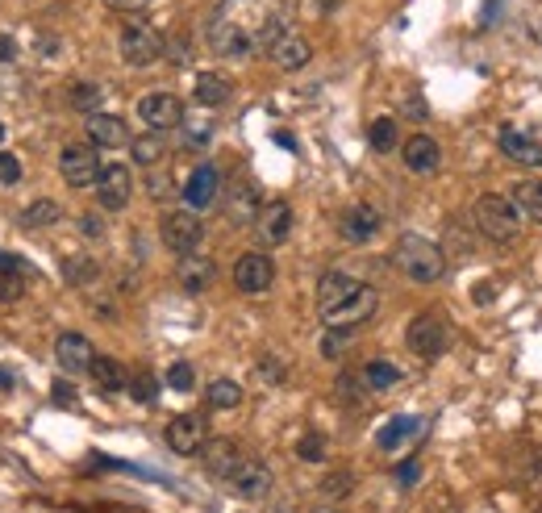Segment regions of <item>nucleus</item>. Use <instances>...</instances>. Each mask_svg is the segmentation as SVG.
Segmentation results:
<instances>
[{
	"label": "nucleus",
	"mask_w": 542,
	"mask_h": 513,
	"mask_svg": "<svg viewBox=\"0 0 542 513\" xmlns=\"http://www.w3.org/2000/svg\"><path fill=\"white\" fill-rule=\"evenodd\" d=\"M297 13V0H221L209 17V46L217 59H251L267 51Z\"/></svg>",
	"instance_id": "f257e3e1"
},
{
	"label": "nucleus",
	"mask_w": 542,
	"mask_h": 513,
	"mask_svg": "<svg viewBox=\"0 0 542 513\" xmlns=\"http://www.w3.org/2000/svg\"><path fill=\"white\" fill-rule=\"evenodd\" d=\"M393 264L405 272L413 284H438V280L447 276V255L438 250V242L421 234H401L393 250Z\"/></svg>",
	"instance_id": "f03ea898"
},
{
	"label": "nucleus",
	"mask_w": 542,
	"mask_h": 513,
	"mask_svg": "<svg viewBox=\"0 0 542 513\" xmlns=\"http://www.w3.org/2000/svg\"><path fill=\"white\" fill-rule=\"evenodd\" d=\"M475 225H480V234L488 242H501V247H514L517 238H522V213L501 193H484L475 201Z\"/></svg>",
	"instance_id": "7ed1b4c3"
},
{
	"label": "nucleus",
	"mask_w": 542,
	"mask_h": 513,
	"mask_svg": "<svg viewBox=\"0 0 542 513\" xmlns=\"http://www.w3.org/2000/svg\"><path fill=\"white\" fill-rule=\"evenodd\" d=\"M159 234H163V247L167 250H176V255H192V250L201 247V238H204L201 213H192V209H171V213H163Z\"/></svg>",
	"instance_id": "20e7f679"
},
{
	"label": "nucleus",
	"mask_w": 542,
	"mask_h": 513,
	"mask_svg": "<svg viewBox=\"0 0 542 513\" xmlns=\"http://www.w3.org/2000/svg\"><path fill=\"white\" fill-rule=\"evenodd\" d=\"M405 343L413 355H421V359H438V355L450 347V326L438 318V313H418V318L409 321Z\"/></svg>",
	"instance_id": "39448f33"
},
{
	"label": "nucleus",
	"mask_w": 542,
	"mask_h": 513,
	"mask_svg": "<svg viewBox=\"0 0 542 513\" xmlns=\"http://www.w3.org/2000/svg\"><path fill=\"white\" fill-rule=\"evenodd\" d=\"M59 176L71 188H92L96 176H100V154H96L92 142H68L59 154Z\"/></svg>",
	"instance_id": "423d86ee"
},
{
	"label": "nucleus",
	"mask_w": 542,
	"mask_h": 513,
	"mask_svg": "<svg viewBox=\"0 0 542 513\" xmlns=\"http://www.w3.org/2000/svg\"><path fill=\"white\" fill-rule=\"evenodd\" d=\"M122 59L130 67H150L163 59V34L147 21H130L122 29Z\"/></svg>",
	"instance_id": "0eeeda50"
},
{
	"label": "nucleus",
	"mask_w": 542,
	"mask_h": 513,
	"mask_svg": "<svg viewBox=\"0 0 542 513\" xmlns=\"http://www.w3.org/2000/svg\"><path fill=\"white\" fill-rule=\"evenodd\" d=\"M376 309H379V292L371 288V284H363L351 301H342L339 309L322 313V321L330 326V330H355V326H363V321L376 318Z\"/></svg>",
	"instance_id": "6e6552de"
},
{
	"label": "nucleus",
	"mask_w": 542,
	"mask_h": 513,
	"mask_svg": "<svg viewBox=\"0 0 542 513\" xmlns=\"http://www.w3.org/2000/svg\"><path fill=\"white\" fill-rule=\"evenodd\" d=\"M130 196H134V176H130V167L100 163V176H96V201H100V209L122 213V209L130 205Z\"/></svg>",
	"instance_id": "1a4fd4ad"
},
{
	"label": "nucleus",
	"mask_w": 542,
	"mask_h": 513,
	"mask_svg": "<svg viewBox=\"0 0 542 513\" xmlns=\"http://www.w3.org/2000/svg\"><path fill=\"white\" fill-rule=\"evenodd\" d=\"M234 284H238V292H267L271 284H275V264H271L267 250H246V255H238V264H234Z\"/></svg>",
	"instance_id": "9d476101"
},
{
	"label": "nucleus",
	"mask_w": 542,
	"mask_h": 513,
	"mask_svg": "<svg viewBox=\"0 0 542 513\" xmlns=\"http://www.w3.org/2000/svg\"><path fill=\"white\" fill-rule=\"evenodd\" d=\"M217 201H221V171H217L213 163H201L188 180H184V209L204 213V209H213Z\"/></svg>",
	"instance_id": "9b49d317"
},
{
	"label": "nucleus",
	"mask_w": 542,
	"mask_h": 513,
	"mask_svg": "<svg viewBox=\"0 0 542 513\" xmlns=\"http://www.w3.org/2000/svg\"><path fill=\"white\" fill-rule=\"evenodd\" d=\"M255 234L263 247H284L288 234H292V205L288 201H271V205H259L255 213Z\"/></svg>",
	"instance_id": "f8f14e48"
},
{
	"label": "nucleus",
	"mask_w": 542,
	"mask_h": 513,
	"mask_svg": "<svg viewBox=\"0 0 542 513\" xmlns=\"http://www.w3.org/2000/svg\"><path fill=\"white\" fill-rule=\"evenodd\" d=\"M267 59L275 63L280 71H300V67H309V59H313V46L305 34H297V29L288 26L284 34H275L267 46Z\"/></svg>",
	"instance_id": "ddd939ff"
},
{
	"label": "nucleus",
	"mask_w": 542,
	"mask_h": 513,
	"mask_svg": "<svg viewBox=\"0 0 542 513\" xmlns=\"http://www.w3.org/2000/svg\"><path fill=\"white\" fill-rule=\"evenodd\" d=\"M54 359H59V367H63L68 375H84L88 367H92V359H96L92 338L80 334V330L59 334V343H54Z\"/></svg>",
	"instance_id": "4468645a"
},
{
	"label": "nucleus",
	"mask_w": 542,
	"mask_h": 513,
	"mask_svg": "<svg viewBox=\"0 0 542 513\" xmlns=\"http://www.w3.org/2000/svg\"><path fill=\"white\" fill-rule=\"evenodd\" d=\"M138 117L150 125V130H171V125L184 122V105H179L176 92H147L138 100Z\"/></svg>",
	"instance_id": "2eb2a0df"
},
{
	"label": "nucleus",
	"mask_w": 542,
	"mask_h": 513,
	"mask_svg": "<svg viewBox=\"0 0 542 513\" xmlns=\"http://www.w3.org/2000/svg\"><path fill=\"white\" fill-rule=\"evenodd\" d=\"M384 230V213H379L371 201H359V205L347 209V217H342V238L351 242V247H363L371 238Z\"/></svg>",
	"instance_id": "dca6fc26"
},
{
	"label": "nucleus",
	"mask_w": 542,
	"mask_h": 513,
	"mask_svg": "<svg viewBox=\"0 0 542 513\" xmlns=\"http://www.w3.org/2000/svg\"><path fill=\"white\" fill-rule=\"evenodd\" d=\"M209 438V426H204L201 414H179L167 422V446L176 451V455H196Z\"/></svg>",
	"instance_id": "f3484780"
},
{
	"label": "nucleus",
	"mask_w": 542,
	"mask_h": 513,
	"mask_svg": "<svg viewBox=\"0 0 542 513\" xmlns=\"http://www.w3.org/2000/svg\"><path fill=\"white\" fill-rule=\"evenodd\" d=\"M230 488L243 501H263L271 493V468L267 463H259V459H243L230 476Z\"/></svg>",
	"instance_id": "a211bd4d"
},
{
	"label": "nucleus",
	"mask_w": 542,
	"mask_h": 513,
	"mask_svg": "<svg viewBox=\"0 0 542 513\" xmlns=\"http://www.w3.org/2000/svg\"><path fill=\"white\" fill-rule=\"evenodd\" d=\"M359 288H363V280L347 276V272H325V276L317 280V313H330V309H339L342 301H351Z\"/></svg>",
	"instance_id": "6ab92c4d"
},
{
	"label": "nucleus",
	"mask_w": 542,
	"mask_h": 513,
	"mask_svg": "<svg viewBox=\"0 0 542 513\" xmlns=\"http://www.w3.org/2000/svg\"><path fill=\"white\" fill-rule=\"evenodd\" d=\"M201 455H204V468H209V476H217V480H230L234 468L243 463V451H238L230 438H204Z\"/></svg>",
	"instance_id": "aec40b11"
},
{
	"label": "nucleus",
	"mask_w": 542,
	"mask_h": 513,
	"mask_svg": "<svg viewBox=\"0 0 542 513\" xmlns=\"http://www.w3.org/2000/svg\"><path fill=\"white\" fill-rule=\"evenodd\" d=\"M401 154H405V167L409 171H418V176H430V171H438V163H442V151H438V142H434L430 134H413V138H405Z\"/></svg>",
	"instance_id": "412c9836"
},
{
	"label": "nucleus",
	"mask_w": 542,
	"mask_h": 513,
	"mask_svg": "<svg viewBox=\"0 0 542 513\" xmlns=\"http://www.w3.org/2000/svg\"><path fill=\"white\" fill-rule=\"evenodd\" d=\"M501 154L505 159H514L522 167H542V142L522 134V130H501Z\"/></svg>",
	"instance_id": "4be33fe9"
},
{
	"label": "nucleus",
	"mask_w": 542,
	"mask_h": 513,
	"mask_svg": "<svg viewBox=\"0 0 542 513\" xmlns=\"http://www.w3.org/2000/svg\"><path fill=\"white\" fill-rule=\"evenodd\" d=\"M88 138H92V146H113L117 151V146L130 142V130L113 113H88Z\"/></svg>",
	"instance_id": "5701e85b"
},
{
	"label": "nucleus",
	"mask_w": 542,
	"mask_h": 513,
	"mask_svg": "<svg viewBox=\"0 0 542 513\" xmlns=\"http://www.w3.org/2000/svg\"><path fill=\"white\" fill-rule=\"evenodd\" d=\"M192 97L201 100L204 109H221V105L234 97V83L226 80V75H217V71H201L196 83H192Z\"/></svg>",
	"instance_id": "b1692460"
},
{
	"label": "nucleus",
	"mask_w": 542,
	"mask_h": 513,
	"mask_svg": "<svg viewBox=\"0 0 542 513\" xmlns=\"http://www.w3.org/2000/svg\"><path fill=\"white\" fill-rule=\"evenodd\" d=\"M213 276H217V264L213 259H204V255H179V284L188 292H204L209 284H213Z\"/></svg>",
	"instance_id": "393cba45"
},
{
	"label": "nucleus",
	"mask_w": 542,
	"mask_h": 513,
	"mask_svg": "<svg viewBox=\"0 0 542 513\" xmlns=\"http://www.w3.org/2000/svg\"><path fill=\"white\" fill-rule=\"evenodd\" d=\"M26 292V264L13 255H0V305H13Z\"/></svg>",
	"instance_id": "a878e982"
},
{
	"label": "nucleus",
	"mask_w": 542,
	"mask_h": 513,
	"mask_svg": "<svg viewBox=\"0 0 542 513\" xmlns=\"http://www.w3.org/2000/svg\"><path fill=\"white\" fill-rule=\"evenodd\" d=\"M509 201L517 205V213H522V217H530V222L542 225V180H517Z\"/></svg>",
	"instance_id": "bb28decb"
},
{
	"label": "nucleus",
	"mask_w": 542,
	"mask_h": 513,
	"mask_svg": "<svg viewBox=\"0 0 542 513\" xmlns=\"http://www.w3.org/2000/svg\"><path fill=\"white\" fill-rule=\"evenodd\" d=\"M88 375H92L105 392H125V380H130V372H125L117 359H108V355H96L92 367H88Z\"/></svg>",
	"instance_id": "cd10ccee"
},
{
	"label": "nucleus",
	"mask_w": 542,
	"mask_h": 513,
	"mask_svg": "<svg viewBox=\"0 0 542 513\" xmlns=\"http://www.w3.org/2000/svg\"><path fill=\"white\" fill-rule=\"evenodd\" d=\"M63 217V209H59V201H51V196H34L21 213H17V222L29 225V230H38V225H54Z\"/></svg>",
	"instance_id": "c85d7f7f"
},
{
	"label": "nucleus",
	"mask_w": 542,
	"mask_h": 513,
	"mask_svg": "<svg viewBox=\"0 0 542 513\" xmlns=\"http://www.w3.org/2000/svg\"><path fill=\"white\" fill-rule=\"evenodd\" d=\"M226 213H230V222H251L259 213V193L251 188L246 180H238L230 188V201H226Z\"/></svg>",
	"instance_id": "c756f323"
},
{
	"label": "nucleus",
	"mask_w": 542,
	"mask_h": 513,
	"mask_svg": "<svg viewBox=\"0 0 542 513\" xmlns=\"http://www.w3.org/2000/svg\"><path fill=\"white\" fill-rule=\"evenodd\" d=\"M421 430V417H393V422H388V426H384V430H379V438L376 443L384 446V451H396V446L401 443H409V438H413V434Z\"/></svg>",
	"instance_id": "7c9ffc66"
},
{
	"label": "nucleus",
	"mask_w": 542,
	"mask_h": 513,
	"mask_svg": "<svg viewBox=\"0 0 542 513\" xmlns=\"http://www.w3.org/2000/svg\"><path fill=\"white\" fill-rule=\"evenodd\" d=\"M359 380H363V389L384 392V389H393L396 380H401V367H396V363H388V359H371L363 367V375H359Z\"/></svg>",
	"instance_id": "2f4dec72"
},
{
	"label": "nucleus",
	"mask_w": 542,
	"mask_h": 513,
	"mask_svg": "<svg viewBox=\"0 0 542 513\" xmlns=\"http://www.w3.org/2000/svg\"><path fill=\"white\" fill-rule=\"evenodd\" d=\"M367 142H371V151H379V154L396 151V117H376V122L367 125Z\"/></svg>",
	"instance_id": "473e14b6"
},
{
	"label": "nucleus",
	"mask_w": 542,
	"mask_h": 513,
	"mask_svg": "<svg viewBox=\"0 0 542 513\" xmlns=\"http://www.w3.org/2000/svg\"><path fill=\"white\" fill-rule=\"evenodd\" d=\"M100 276V264H96L92 255H76V259H68V264H63V280H68V284H76V288H84V284H92V280Z\"/></svg>",
	"instance_id": "72a5a7b5"
},
{
	"label": "nucleus",
	"mask_w": 542,
	"mask_h": 513,
	"mask_svg": "<svg viewBox=\"0 0 542 513\" xmlns=\"http://www.w3.org/2000/svg\"><path fill=\"white\" fill-rule=\"evenodd\" d=\"M204 397H209L213 409H238V405H243V384H234V380H213Z\"/></svg>",
	"instance_id": "f704fd0d"
},
{
	"label": "nucleus",
	"mask_w": 542,
	"mask_h": 513,
	"mask_svg": "<svg viewBox=\"0 0 542 513\" xmlns=\"http://www.w3.org/2000/svg\"><path fill=\"white\" fill-rule=\"evenodd\" d=\"M130 154H134L138 167H155L163 159V134H142V138L130 142Z\"/></svg>",
	"instance_id": "c9c22d12"
},
{
	"label": "nucleus",
	"mask_w": 542,
	"mask_h": 513,
	"mask_svg": "<svg viewBox=\"0 0 542 513\" xmlns=\"http://www.w3.org/2000/svg\"><path fill=\"white\" fill-rule=\"evenodd\" d=\"M125 392H130L138 405H155V397H159V380H155L150 372H134L130 380H125Z\"/></svg>",
	"instance_id": "e433bc0d"
},
{
	"label": "nucleus",
	"mask_w": 542,
	"mask_h": 513,
	"mask_svg": "<svg viewBox=\"0 0 542 513\" xmlns=\"http://www.w3.org/2000/svg\"><path fill=\"white\" fill-rule=\"evenodd\" d=\"M317 488H322V497L330 501V505H339V501L355 488V476H351V472H325V476H322V485H317Z\"/></svg>",
	"instance_id": "4c0bfd02"
},
{
	"label": "nucleus",
	"mask_w": 542,
	"mask_h": 513,
	"mask_svg": "<svg viewBox=\"0 0 542 513\" xmlns=\"http://www.w3.org/2000/svg\"><path fill=\"white\" fill-rule=\"evenodd\" d=\"M167 389H176V392H192L196 389V367H192V363H171V367H167Z\"/></svg>",
	"instance_id": "58836bf2"
},
{
	"label": "nucleus",
	"mask_w": 542,
	"mask_h": 513,
	"mask_svg": "<svg viewBox=\"0 0 542 513\" xmlns=\"http://www.w3.org/2000/svg\"><path fill=\"white\" fill-rule=\"evenodd\" d=\"M71 105L80 113H96V105H100V88L96 83H76L71 88Z\"/></svg>",
	"instance_id": "ea45409f"
},
{
	"label": "nucleus",
	"mask_w": 542,
	"mask_h": 513,
	"mask_svg": "<svg viewBox=\"0 0 542 513\" xmlns=\"http://www.w3.org/2000/svg\"><path fill=\"white\" fill-rule=\"evenodd\" d=\"M297 455L305 459V463H322L325 459V438L322 434H305V438L297 443Z\"/></svg>",
	"instance_id": "a19ab883"
},
{
	"label": "nucleus",
	"mask_w": 542,
	"mask_h": 513,
	"mask_svg": "<svg viewBox=\"0 0 542 513\" xmlns=\"http://www.w3.org/2000/svg\"><path fill=\"white\" fill-rule=\"evenodd\" d=\"M259 375H263L267 384H284V380H288V367L275 359V355H263V359H259Z\"/></svg>",
	"instance_id": "79ce46f5"
},
{
	"label": "nucleus",
	"mask_w": 542,
	"mask_h": 513,
	"mask_svg": "<svg viewBox=\"0 0 542 513\" xmlns=\"http://www.w3.org/2000/svg\"><path fill=\"white\" fill-rule=\"evenodd\" d=\"M17 180H21V159L0 151V184H17Z\"/></svg>",
	"instance_id": "37998d69"
},
{
	"label": "nucleus",
	"mask_w": 542,
	"mask_h": 513,
	"mask_svg": "<svg viewBox=\"0 0 542 513\" xmlns=\"http://www.w3.org/2000/svg\"><path fill=\"white\" fill-rule=\"evenodd\" d=\"M396 480H401V485H418V480H421V463H418V459H405V463H401V472H396Z\"/></svg>",
	"instance_id": "c03bdc74"
},
{
	"label": "nucleus",
	"mask_w": 542,
	"mask_h": 513,
	"mask_svg": "<svg viewBox=\"0 0 542 513\" xmlns=\"http://www.w3.org/2000/svg\"><path fill=\"white\" fill-rule=\"evenodd\" d=\"M108 9H117V13H147L150 9V0H108Z\"/></svg>",
	"instance_id": "a18cd8bd"
},
{
	"label": "nucleus",
	"mask_w": 542,
	"mask_h": 513,
	"mask_svg": "<svg viewBox=\"0 0 542 513\" xmlns=\"http://www.w3.org/2000/svg\"><path fill=\"white\" fill-rule=\"evenodd\" d=\"M155 176L147 180V188H150V196H167V176H159V167H150Z\"/></svg>",
	"instance_id": "49530a36"
},
{
	"label": "nucleus",
	"mask_w": 542,
	"mask_h": 513,
	"mask_svg": "<svg viewBox=\"0 0 542 513\" xmlns=\"http://www.w3.org/2000/svg\"><path fill=\"white\" fill-rule=\"evenodd\" d=\"M209 142V125H188V146H204Z\"/></svg>",
	"instance_id": "de8ad7c7"
},
{
	"label": "nucleus",
	"mask_w": 542,
	"mask_h": 513,
	"mask_svg": "<svg viewBox=\"0 0 542 513\" xmlns=\"http://www.w3.org/2000/svg\"><path fill=\"white\" fill-rule=\"evenodd\" d=\"M9 59H13V38L0 34V63H9Z\"/></svg>",
	"instance_id": "09e8293b"
},
{
	"label": "nucleus",
	"mask_w": 542,
	"mask_h": 513,
	"mask_svg": "<svg viewBox=\"0 0 542 513\" xmlns=\"http://www.w3.org/2000/svg\"><path fill=\"white\" fill-rule=\"evenodd\" d=\"M80 230H84V234H88V238H100V222H96V217H84V222H80Z\"/></svg>",
	"instance_id": "8fccbe9b"
},
{
	"label": "nucleus",
	"mask_w": 542,
	"mask_h": 513,
	"mask_svg": "<svg viewBox=\"0 0 542 513\" xmlns=\"http://www.w3.org/2000/svg\"><path fill=\"white\" fill-rule=\"evenodd\" d=\"M0 389H13V375L4 372V367H0Z\"/></svg>",
	"instance_id": "3c124183"
},
{
	"label": "nucleus",
	"mask_w": 542,
	"mask_h": 513,
	"mask_svg": "<svg viewBox=\"0 0 542 513\" xmlns=\"http://www.w3.org/2000/svg\"><path fill=\"white\" fill-rule=\"evenodd\" d=\"M330 9H339V0H322V13H330Z\"/></svg>",
	"instance_id": "603ef678"
},
{
	"label": "nucleus",
	"mask_w": 542,
	"mask_h": 513,
	"mask_svg": "<svg viewBox=\"0 0 542 513\" xmlns=\"http://www.w3.org/2000/svg\"><path fill=\"white\" fill-rule=\"evenodd\" d=\"M317 513H342V509H339V505H330V501H325V505H322Z\"/></svg>",
	"instance_id": "864d4df0"
},
{
	"label": "nucleus",
	"mask_w": 542,
	"mask_h": 513,
	"mask_svg": "<svg viewBox=\"0 0 542 513\" xmlns=\"http://www.w3.org/2000/svg\"><path fill=\"white\" fill-rule=\"evenodd\" d=\"M0 142H4V125H0Z\"/></svg>",
	"instance_id": "5fc2aeb1"
},
{
	"label": "nucleus",
	"mask_w": 542,
	"mask_h": 513,
	"mask_svg": "<svg viewBox=\"0 0 542 513\" xmlns=\"http://www.w3.org/2000/svg\"><path fill=\"white\" fill-rule=\"evenodd\" d=\"M530 513H542V505H538V509H530Z\"/></svg>",
	"instance_id": "6e6d98bb"
}]
</instances>
